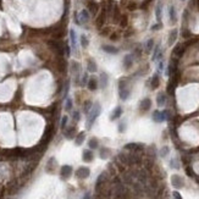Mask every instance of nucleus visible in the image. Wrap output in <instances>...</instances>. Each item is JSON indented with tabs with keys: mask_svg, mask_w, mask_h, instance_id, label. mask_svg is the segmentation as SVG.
Here are the masks:
<instances>
[{
	"mask_svg": "<svg viewBox=\"0 0 199 199\" xmlns=\"http://www.w3.org/2000/svg\"><path fill=\"white\" fill-rule=\"evenodd\" d=\"M82 160L84 162H92L94 160V154L92 152V149H86L82 153Z\"/></svg>",
	"mask_w": 199,
	"mask_h": 199,
	"instance_id": "nucleus-15",
	"label": "nucleus"
},
{
	"mask_svg": "<svg viewBox=\"0 0 199 199\" xmlns=\"http://www.w3.org/2000/svg\"><path fill=\"white\" fill-rule=\"evenodd\" d=\"M161 114H162V119H164V121H169V120H171V111L169 110V109H165V110H162Z\"/></svg>",
	"mask_w": 199,
	"mask_h": 199,
	"instance_id": "nucleus-39",
	"label": "nucleus"
},
{
	"mask_svg": "<svg viewBox=\"0 0 199 199\" xmlns=\"http://www.w3.org/2000/svg\"><path fill=\"white\" fill-rule=\"evenodd\" d=\"M68 91H70V81H66L65 88H64V99L68 97Z\"/></svg>",
	"mask_w": 199,
	"mask_h": 199,
	"instance_id": "nucleus-43",
	"label": "nucleus"
},
{
	"mask_svg": "<svg viewBox=\"0 0 199 199\" xmlns=\"http://www.w3.org/2000/svg\"><path fill=\"white\" fill-rule=\"evenodd\" d=\"M172 197H174V199H183L182 198V195L178 193L177 191H175V192H172Z\"/></svg>",
	"mask_w": 199,
	"mask_h": 199,
	"instance_id": "nucleus-50",
	"label": "nucleus"
},
{
	"mask_svg": "<svg viewBox=\"0 0 199 199\" xmlns=\"http://www.w3.org/2000/svg\"><path fill=\"white\" fill-rule=\"evenodd\" d=\"M155 16H156V21L158 22H161V16H162V6L159 3L156 5V9H155Z\"/></svg>",
	"mask_w": 199,
	"mask_h": 199,
	"instance_id": "nucleus-31",
	"label": "nucleus"
},
{
	"mask_svg": "<svg viewBox=\"0 0 199 199\" xmlns=\"http://www.w3.org/2000/svg\"><path fill=\"white\" fill-rule=\"evenodd\" d=\"M67 122H68V116L67 115H64L63 117H61V123H60V127H61V129H64L67 127Z\"/></svg>",
	"mask_w": 199,
	"mask_h": 199,
	"instance_id": "nucleus-38",
	"label": "nucleus"
},
{
	"mask_svg": "<svg viewBox=\"0 0 199 199\" xmlns=\"http://www.w3.org/2000/svg\"><path fill=\"white\" fill-rule=\"evenodd\" d=\"M177 36H178V31L177 30H172L170 32V36H169V40H167V44L170 46H172V44H175L176 39H177Z\"/></svg>",
	"mask_w": 199,
	"mask_h": 199,
	"instance_id": "nucleus-26",
	"label": "nucleus"
},
{
	"mask_svg": "<svg viewBox=\"0 0 199 199\" xmlns=\"http://www.w3.org/2000/svg\"><path fill=\"white\" fill-rule=\"evenodd\" d=\"M88 72H86L83 76H82V81H81V83H82V86H84V84H87V82H88Z\"/></svg>",
	"mask_w": 199,
	"mask_h": 199,
	"instance_id": "nucleus-48",
	"label": "nucleus"
},
{
	"mask_svg": "<svg viewBox=\"0 0 199 199\" xmlns=\"http://www.w3.org/2000/svg\"><path fill=\"white\" fill-rule=\"evenodd\" d=\"M150 108H152V100L150 98H144L143 100H141L139 103V113L144 114L150 110Z\"/></svg>",
	"mask_w": 199,
	"mask_h": 199,
	"instance_id": "nucleus-7",
	"label": "nucleus"
},
{
	"mask_svg": "<svg viewBox=\"0 0 199 199\" xmlns=\"http://www.w3.org/2000/svg\"><path fill=\"white\" fill-rule=\"evenodd\" d=\"M79 43H81L82 48H87V46L89 45V39H88V37L86 36V34H82V36H81V38H79Z\"/></svg>",
	"mask_w": 199,
	"mask_h": 199,
	"instance_id": "nucleus-34",
	"label": "nucleus"
},
{
	"mask_svg": "<svg viewBox=\"0 0 199 199\" xmlns=\"http://www.w3.org/2000/svg\"><path fill=\"white\" fill-rule=\"evenodd\" d=\"M101 114V105L99 104V103H94L91 111L88 113V120H87V128H92L93 123L95 122V120H97L99 117V115Z\"/></svg>",
	"mask_w": 199,
	"mask_h": 199,
	"instance_id": "nucleus-2",
	"label": "nucleus"
},
{
	"mask_svg": "<svg viewBox=\"0 0 199 199\" xmlns=\"http://www.w3.org/2000/svg\"><path fill=\"white\" fill-rule=\"evenodd\" d=\"M84 138H86V133L84 132H79L76 137H75V144L76 146H82L83 144V142H84Z\"/></svg>",
	"mask_w": 199,
	"mask_h": 199,
	"instance_id": "nucleus-27",
	"label": "nucleus"
},
{
	"mask_svg": "<svg viewBox=\"0 0 199 199\" xmlns=\"http://www.w3.org/2000/svg\"><path fill=\"white\" fill-rule=\"evenodd\" d=\"M92 106H93V103H92L91 100H86V101L83 103V113H84L86 115H88V113L91 111Z\"/></svg>",
	"mask_w": 199,
	"mask_h": 199,
	"instance_id": "nucleus-33",
	"label": "nucleus"
},
{
	"mask_svg": "<svg viewBox=\"0 0 199 199\" xmlns=\"http://www.w3.org/2000/svg\"><path fill=\"white\" fill-rule=\"evenodd\" d=\"M65 53H66V56L71 55V49H70V46H68V44H65Z\"/></svg>",
	"mask_w": 199,
	"mask_h": 199,
	"instance_id": "nucleus-51",
	"label": "nucleus"
},
{
	"mask_svg": "<svg viewBox=\"0 0 199 199\" xmlns=\"http://www.w3.org/2000/svg\"><path fill=\"white\" fill-rule=\"evenodd\" d=\"M125 129H126V123L125 122H120L119 123V132L123 133V132H125Z\"/></svg>",
	"mask_w": 199,
	"mask_h": 199,
	"instance_id": "nucleus-47",
	"label": "nucleus"
},
{
	"mask_svg": "<svg viewBox=\"0 0 199 199\" xmlns=\"http://www.w3.org/2000/svg\"><path fill=\"white\" fill-rule=\"evenodd\" d=\"M170 166L172 167V169H180V164H178V161H177V159H174L170 161Z\"/></svg>",
	"mask_w": 199,
	"mask_h": 199,
	"instance_id": "nucleus-44",
	"label": "nucleus"
},
{
	"mask_svg": "<svg viewBox=\"0 0 199 199\" xmlns=\"http://www.w3.org/2000/svg\"><path fill=\"white\" fill-rule=\"evenodd\" d=\"M153 46H154V39H149L148 42H147V44H146V51H147V53L152 51V50H153Z\"/></svg>",
	"mask_w": 199,
	"mask_h": 199,
	"instance_id": "nucleus-40",
	"label": "nucleus"
},
{
	"mask_svg": "<svg viewBox=\"0 0 199 199\" xmlns=\"http://www.w3.org/2000/svg\"><path fill=\"white\" fill-rule=\"evenodd\" d=\"M98 82H99V87H101L103 89H105V88L108 87V84H109V76H108L105 72H103V73L100 75Z\"/></svg>",
	"mask_w": 199,
	"mask_h": 199,
	"instance_id": "nucleus-18",
	"label": "nucleus"
},
{
	"mask_svg": "<svg viewBox=\"0 0 199 199\" xmlns=\"http://www.w3.org/2000/svg\"><path fill=\"white\" fill-rule=\"evenodd\" d=\"M72 119H73V121L78 122V121L81 120V114H79V111H73V114H72Z\"/></svg>",
	"mask_w": 199,
	"mask_h": 199,
	"instance_id": "nucleus-45",
	"label": "nucleus"
},
{
	"mask_svg": "<svg viewBox=\"0 0 199 199\" xmlns=\"http://www.w3.org/2000/svg\"><path fill=\"white\" fill-rule=\"evenodd\" d=\"M72 106H73V101L71 98H66V101H65V110L66 111H71L72 110Z\"/></svg>",
	"mask_w": 199,
	"mask_h": 199,
	"instance_id": "nucleus-36",
	"label": "nucleus"
},
{
	"mask_svg": "<svg viewBox=\"0 0 199 199\" xmlns=\"http://www.w3.org/2000/svg\"><path fill=\"white\" fill-rule=\"evenodd\" d=\"M101 50L105 51L108 54H111V55H114V54H117L119 53V49L114 45H103L101 46Z\"/></svg>",
	"mask_w": 199,
	"mask_h": 199,
	"instance_id": "nucleus-25",
	"label": "nucleus"
},
{
	"mask_svg": "<svg viewBox=\"0 0 199 199\" xmlns=\"http://www.w3.org/2000/svg\"><path fill=\"white\" fill-rule=\"evenodd\" d=\"M164 70V61L162 60H159V65H158V71H162Z\"/></svg>",
	"mask_w": 199,
	"mask_h": 199,
	"instance_id": "nucleus-52",
	"label": "nucleus"
},
{
	"mask_svg": "<svg viewBox=\"0 0 199 199\" xmlns=\"http://www.w3.org/2000/svg\"><path fill=\"white\" fill-rule=\"evenodd\" d=\"M79 70H81V65L78 64V63H72V65H71V71L76 75V76L78 77L79 76Z\"/></svg>",
	"mask_w": 199,
	"mask_h": 199,
	"instance_id": "nucleus-35",
	"label": "nucleus"
},
{
	"mask_svg": "<svg viewBox=\"0 0 199 199\" xmlns=\"http://www.w3.org/2000/svg\"><path fill=\"white\" fill-rule=\"evenodd\" d=\"M89 175H91V170L88 167H84V166H81L76 170L75 172V176H76L78 180H84V178H88Z\"/></svg>",
	"mask_w": 199,
	"mask_h": 199,
	"instance_id": "nucleus-5",
	"label": "nucleus"
},
{
	"mask_svg": "<svg viewBox=\"0 0 199 199\" xmlns=\"http://www.w3.org/2000/svg\"><path fill=\"white\" fill-rule=\"evenodd\" d=\"M104 22H105V11L103 10L101 13L97 17V27L98 28H101V27L104 26Z\"/></svg>",
	"mask_w": 199,
	"mask_h": 199,
	"instance_id": "nucleus-30",
	"label": "nucleus"
},
{
	"mask_svg": "<svg viewBox=\"0 0 199 199\" xmlns=\"http://www.w3.org/2000/svg\"><path fill=\"white\" fill-rule=\"evenodd\" d=\"M159 51H160V44H156L155 48H154V50H153V56H152L153 61L156 60V56H158V54H159Z\"/></svg>",
	"mask_w": 199,
	"mask_h": 199,
	"instance_id": "nucleus-42",
	"label": "nucleus"
},
{
	"mask_svg": "<svg viewBox=\"0 0 199 199\" xmlns=\"http://www.w3.org/2000/svg\"><path fill=\"white\" fill-rule=\"evenodd\" d=\"M169 16H170V22L171 23H176L177 21V13H176V9L174 5H170L169 8Z\"/></svg>",
	"mask_w": 199,
	"mask_h": 199,
	"instance_id": "nucleus-23",
	"label": "nucleus"
},
{
	"mask_svg": "<svg viewBox=\"0 0 199 199\" xmlns=\"http://www.w3.org/2000/svg\"><path fill=\"white\" fill-rule=\"evenodd\" d=\"M116 36H117V34H111V39H113V40H116V39H117V37H116Z\"/></svg>",
	"mask_w": 199,
	"mask_h": 199,
	"instance_id": "nucleus-56",
	"label": "nucleus"
},
{
	"mask_svg": "<svg viewBox=\"0 0 199 199\" xmlns=\"http://www.w3.org/2000/svg\"><path fill=\"white\" fill-rule=\"evenodd\" d=\"M83 199H91V194H89V193H86L84 197H83Z\"/></svg>",
	"mask_w": 199,
	"mask_h": 199,
	"instance_id": "nucleus-55",
	"label": "nucleus"
},
{
	"mask_svg": "<svg viewBox=\"0 0 199 199\" xmlns=\"http://www.w3.org/2000/svg\"><path fill=\"white\" fill-rule=\"evenodd\" d=\"M75 21H76V23L78 25V26H81V22H79V18H78V13H76V12H75Z\"/></svg>",
	"mask_w": 199,
	"mask_h": 199,
	"instance_id": "nucleus-53",
	"label": "nucleus"
},
{
	"mask_svg": "<svg viewBox=\"0 0 199 199\" xmlns=\"http://www.w3.org/2000/svg\"><path fill=\"white\" fill-rule=\"evenodd\" d=\"M87 70H88V72H92V73L97 72V70H98L97 63H95L93 59H88L87 60Z\"/></svg>",
	"mask_w": 199,
	"mask_h": 199,
	"instance_id": "nucleus-22",
	"label": "nucleus"
},
{
	"mask_svg": "<svg viewBox=\"0 0 199 199\" xmlns=\"http://www.w3.org/2000/svg\"><path fill=\"white\" fill-rule=\"evenodd\" d=\"M184 51H186V46L182 45V44H180V45H177L175 49H174V55H175L177 59H180V58L183 56Z\"/></svg>",
	"mask_w": 199,
	"mask_h": 199,
	"instance_id": "nucleus-21",
	"label": "nucleus"
},
{
	"mask_svg": "<svg viewBox=\"0 0 199 199\" xmlns=\"http://www.w3.org/2000/svg\"><path fill=\"white\" fill-rule=\"evenodd\" d=\"M88 147H89V149H97V148L99 147V141H98V138L93 137V138L89 139V142H88Z\"/></svg>",
	"mask_w": 199,
	"mask_h": 199,
	"instance_id": "nucleus-32",
	"label": "nucleus"
},
{
	"mask_svg": "<svg viewBox=\"0 0 199 199\" xmlns=\"http://www.w3.org/2000/svg\"><path fill=\"white\" fill-rule=\"evenodd\" d=\"M56 67H58V70H59L60 73H66V71H67V61L65 60L64 56H59Z\"/></svg>",
	"mask_w": 199,
	"mask_h": 199,
	"instance_id": "nucleus-12",
	"label": "nucleus"
},
{
	"mask_svg": "<svg viewBox=\"0 0 199 199\" xmlns=\"http://www.w3.org/2000/svg\"><path fill=\"white\" fill-rule=\"evenodd\" d=\"M78 18H79L81 25H82V23H87V22L89 21V11H88V10H86V9L81 10L79 15H78Z\"/></svg>",
	"mask_w": 199,
	"mask_h": 199,
	"instance_id": "nucleus-20",
	"label": "nucleus"
},
{
	"mask_svg": "<svg viewBox=\"0 0 199 199\" xmlns=\"http://www.w3.org/2000/svg\"><path fill=\"white\" fill-rule=\"evenodd\" d=\"M122 114H123V109H122V106H120V105L116 106L114 110H113L111 115H110V121H115V120L120 119Z\"/></svg>",
	"mask_w": 199,
	"mask_h": 199,
	"instance_id": "nucleus-17",
	"label": "nucleus"
},
{
	"mask_svg": "<svg viewBox=\"0 0 199 199\" xmlns=\"http://www.w3.org/2000/svg\"><path fill=\"white\" fill-rule=\"evenodd\" d=\"M122 64H123V68H125V70H129L133 65V56L131 54L125 55L123 56V60H122Z\"/></svg>",
	"mask_w": 199,
	"mask_h": 199,
	"instance_id": "nucleus-14",
	"label": "nucleus"
},
{
	"mask_svg": "<svg viewBox=\"0 0 199 199\" xmlns=\"http://www.w3.org/2000/svg\"><path fill=\"white\" fill-rule=\"evenodd\" d=\"M131 95V88L128 87V78L121 77L119 81V97L122 101H126Z\"/></svg>",
	"mask_w": 199,
	"mask_h": 199,
	"instance_id": "nucleus-1",
	"label": "nucleus"
},
{
	"mask_svg": "<svg viewBox=\"0 0 199 199\" xmlns=\"http://www.w3.org/2000/svg\"><path fill=\"white\" fill-rule=\"evenodd\" d=\"M106 178H108L106 172H101V174L98 176L97 182H95V192H97V193H99V191H100L101 188H104V184H105V182H106Z\"/></svg>",
	"mask_w": 199,
	"mask_h": 199,
	"instance_id": "nucleus-6",
	"label": "nucleus"
},
{
	"mask_svg": "<svg viewBox=\"0 0 199 199\" xmlns=\"http://www.w3.org/2000/svg\"><path fill=\"white\" fill-rule=\"evenodd\" d=\"M149 84H150L149 87H150L152 91H155L156 88H159V86H160V76H159V73L153 75L152 78H150V81H149Z\"/></svg>",
	"mask_w": 199,
	"mask_h": 199,
	"instance_id": "nucleus-11",
	"label": "nucleus"
},
{
	"mask_svg": "<svg viewBox=\"0 0 199 199\" xmlns=\"http://www.w3.org/2000/svg\"><path fill=\"white\" fill-rule=\"evenodd\" d=\"M180 78H181V72L180 71H176L174 75L170 76V81H169V84H167V88H166V92L172 95L175 93V89L177 87V83L180 82Z\"/></svg>",
	"mask_w": 199,
	"mask_h": 199,
	"instance_id": "nucleus-3",
	"label": "nucleus"
},
{
	"mask_svg": "<svg viewBox=\"0 0 199 199\" xmlns=\"http://www.w3.org/2000/svg\"><path fill=\"white\" fill-rule=\"evenodd\" d=\"M48 45H49V48L54 51L59 56H64L65 55V44L61 43V42H58V40H49L48 42Z\"/></svg>",
	"mask_w": 199,
	"mask_h": 199,
	"instance_id": "nucleus-4",
	"label": "nucleus"
},
{
	"mask_svg": "<svg viewBox=\"0 0 199 199\" xmlns=\"http://www.w3.org/2000/svg\"><path fill=\"white\" fill-rule=\"evenodd\" d=\"M72 175V167L70 165H64L61 166V170H60V176L63 180H67V178H70Z\"/></svg>",
	"mask_w": 199,
	"mask_h": 199,
	"instance_id": "nucleus-9",
	"label": "nucleus"
},
{
	"mask_svg": "<svg viewBox=\"0 0 199 199\" xmlns=\"http://www.w3.org/2000/svg\"><path fill=\"white\" fill-rule=\"evenodd\" d=\"M87 87H88V89H89L91 92L97 91L98 87H99L98 78H97V77H91V78L88 79V82H87Z\"/></svg>",
	"mask_w": 199,
	"mask_h": 199,
	"instance_id": "nucleus-13",
	"label": "nucleus"
},
{
	"mask_svg": "<svg viewBox=\"0 0 199 199\" xmlns=\"http://www.w3.org/2000/svg\"><path fill=\"white\" fill-rule=\"evenodd\" d=\"M64 136L67 139H73L76 137V126H71V127H66L64 129Z\"/></svg>",
	"mask_w": 199,
	"mask_h": 199,
	"instance_id": "nucleus-16",
	"label": "nucleus"
},
{
	"mask_svg": "<svg viewBox=\"0 0 199 199\" xmlns=\"http://www.w3.org/2000/svg\"><path fill=\"white\" fill-rule=\"evenodd\" d=\"M70 39H71V46L73 50L77 49V34L75 30H70Z\"/></svg>",
	"mask_w": 199,
	"mask_h": 199,
	"instance_id": "nucleus-24",
	"label": "nucleus"
},
{
	"mask_svg": "<svg viewBox=\"0 0 199 199\" xmlns=\"http://www.w3.org/2000/svg\"><path fill=\"white\" fill-rule=\"evenodd\" d=\"M186 172H187V175H188L189 177H195L194 171H193V169H192L191 166H187V167H186Z\"/></svg>",
	"mask_w": 199,
	"mask_h": 199,
	"instance_id": "nucleus-46",
	"label": "nucleus"
},
{
	"mask_svg": "<svg viewBox=\"0 0 199 199\" xmlns=\"http://www.w3.org/2000/svg\"><path fill=\"white\" fill-rule=\"evenodd\" d=\"M162 27V25H161V22H158L156 25H154V26H152V31H158V30H160Z\"/></svg>",
	"mask_w": 199,
	"mask_h": 199,
	"instance_id": "nucleus-49",
	"label": "nucleus"
},
{
	"mask_svg": "<svg viewBox=\"0 0 199 199\" xmlns=\"http://www.w3.org/2000/svg\"><path fill=\"white\" fill-rule=\"evenodd\" d=\"M152 119H153V121H154V122H156V123H160V122H162V121H164V119H162V114H161V111H159V110L153 111Z\"/></svg>",
	"mask_w": 199,
	"mask_h": 199,
	"instance_id": "nucleus-28",
	"label": "nucleus"
},
{
	"mask_svg": "<svg viewBox=\"0 0 199 199\" xmlns=\"http://www.w3.org/2000/svg\"><path fill=\"white\" fill-rule=\"evenodd\" d=\"M169 153H170V148H169L167 146H164V147L161 148V150H160V156L165 158V156L169 155Z\"/></svg>",
	"mask_w": 199,
	"mask_h": 199,
	"instance_id": "nucleus-41",
	"label": "nucleus"
},
{
	"mask_svg": "<svg viewBox=\"0 0 199 199\" xmlns=\"http://www.w3.org/2000/svg\"><path fill=\"white\" fill-rule=\"evenodd\" d=\"M166 100H167V95L165 93L160 92L159 94L156 95V104H158V106H164L166 104Z\"/></svg>",
	"mask_w": 199,
	"mask_h": 199,
	"instance_id": "nucleus-19",
	"label": "nucleus"
},
{
	"mask_svg": "<svg viewBox=\"0 0 199 199\" xmlns=\"http://www.w3.org/2000/svg\"><path fill=\"white\" fill-rule=\"evenodd\" d=\"M183 1H184V0H183Z\"/></svg>",
	"mask_w": 199,
	"mask_h": 199,
	"instance_id": "nucleus-57",
	"label": "nucleus"
},
{
	"mask_svg": "<svg viewBox=\"0 0 199 199\" xmlns=\"http://www.w3.org/2000/svg\"><path fill=\"white\" fill-rule=\"evenodd\" d=\"M125 149L138 153V152H142V150L144 149V146L142 143H128V144H126V146H125Z\"/></svg>",
	"mask_w": 199,
	"mask_h": 199,
	"instance_id": "nucleus-10",
	"label": "nucleus"
},
{
	"mask_svg": "<svg viewBox=\"0 0 199 199\" xmlns=\"http://www.w3.org/2000/svg\"><path fill=\"white\" fill-rule=\"evenodd\" d=\"M98 10H99V6H98V4L95 1H89L88 3V11L91 13L95 15V13L98 12Z\"/></svg>",
	"mask_w": 199,
	"mask_h": 199,
	"instance_id": "nucleus-29",
	"label": "nucleus"
},
{
	"mask_svg": "<svg viewBox=\"0 0 199 199\" xmlns=\"http://www.w3.org/2000/svg\"><path fill=\"white\" fill-rule=\"evenodd\" d=\"M171 183H172V186L176 189H180V188H182L184 186L183 178L180 175H172V177H171Z\"/></svg>",
	"mask_w": 199,
	"mask_h": 199,
	"instance_id": "nucleus-8",
	"label": "nucleus"
},
{
	"mask_svg": "<svg viewBox=\"0 0 199 199\" xmlns=\"http://www.w3.org/2000/svg\"><path fill=\"white\" fill-rule=\"evenodd\" d=\"M126 23H127V18H126V16H125V17H123V18H122V22H121V26H122V27H125V26H126Z\"/></svg>",
	"mask_w": 199,
	"mask_h": 199,
	"instance_id": "nucleus-54",
	"label": "nucleus"
},
{
	"mask_svg": "<svg viewBox=\"0 0 199 199\" xmlns=\"http://www.w3.org/2000/svg\"><path fill=\"white\" fill-rule=\"evenodd\" d=\"M109 155H110V149H108V148H101L100 149V158L101 159H106Z\"/></svg>",
	"mask_w": 199,
	"mask_h": 199,
	"instance_id": "nucleus-37",
	"label": "nucleus"
}]
</instances>
